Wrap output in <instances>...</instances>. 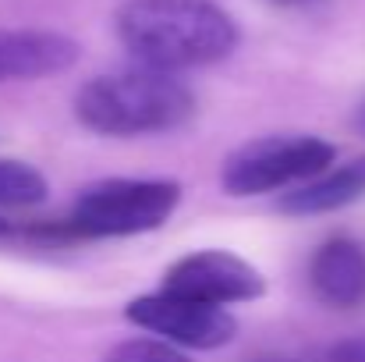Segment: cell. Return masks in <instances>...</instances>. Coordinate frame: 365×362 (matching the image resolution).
<instances>
[{"label": "cell", "mask_w": 365, "mask_h": 362, "mask_svg": "<svg viewBox=\"0 0 365 362\" xmlns=\"http://www.w3.org/2000/svg\"><path fill=\"white\" fill-rule=\"evenodd\" d=\"M124 316L149 338L178 345L185 352H217L238 338V320L227 309L206 306V302H195V298H185L163 288L153 295L131 298L124 306Z\"/></svg>", "instance_id": "obj_5"}, {"label": "cell", "mask_w": 365, "mask_h": 362, "mask_svg": "<svg viewBox=\"0 0 365 362\" xmlns=\"http://www.w3.org/2000/svg\"><path fill=\"white\" fill-rule=\"evenodd\" d=\"M114 25L138 64L174 75L227 61L242 39L238 21L213 0H124Z\"/></svg>", "instance_id": "obj_1"}, {"label": "cell", "mask_w": 365, "mask_h": 362, "mask_svg": "<svg viewBox=\"0 0 365 362\" xmlns=\"http://www.w3.org/2000/svg\"><path fill=\"white\" fill-rule=\"evenodd\" d=\"M252 362H291L287 356H259V359H252Z\"/></svg>", "instance_id": "obj_14"}, {"label": "cell", "mask_w": 365, "mask_h": 362, "mask_svg": "<svg viewBox=\"0 0 365 362\" xmlns=\"http://www.w3.org/2000/svg\"><path fill=\"white\" fill-rule=\"evenodd\" d=\"M334 156L337 149L319 135H266L245 142L227 156L220 181L227 196L238 199L266 196V192L284 196L287 188H298L319 178L323 171H330Z\"/></svg>", "instance_id": "obj_4"}, {"label": "cell", "mask_w": 365, "mask_h": 362, "mask_svg": "<svg viewBox=\"0 0 365 362\" xmlns=\"http://www.w3.org/2000/svg\"><path fill=\"white\" fill-rule=\"evenodd\" d=\"M309 288L330 309L365 306V248L355 238H327L309 256Z\"/></svg>", "instance_id": "obj_8"}, {"label": "cell", "mask_w": 365, "mask_h": 362, "mask_svg": "<svg viewBox=\"0 0 365 362\" xmlns=\"http://www.w3.org/2000/svg\"><path fill=\"white\" fill-rule=\"evenodd\" d=\"M365 196V156H355L341 167L323 171L319 178L287 188L277 203L280 213L287 217H319V213H334L344 210L351 203H359Z\"/></svg>", "instance_id": "obj_9"}, {"label": "cell", "mask_w": 365, "mask_h": 362, "mask_svg": "<svg viewBox=\"0 0 365 362\" xmlns=\"http://www.w3.org/2000/svg\"><path fill=\"white\" fill-rule=\"evenodd\" d=\"M359 121H362V128H365V107H362V114H359Z\"/></svg>", "instance_id": "obj_16"}, {"label": "cell", "mask_w": 365, "mask_h": 362, "mask_svg": "<svg viewBox=\"0 0 365 362\" xmlns=\"http://www.w3.org/2000/svg\"><path fill=\"white\" fill-rule=\"evenodd\" d=\"M163 291L206 302V306H242L266 295V277L235 252L224 248H199L181 256L163 273Z\"/></svg>", "instance_id": "obj_6"}, {"label": "cell", "mask_w": 365, "mask_h": 362, "mask_svg": "<svg viewBox=\"0 0 365 362\" xmlns=\"http://www.w3.org/2000/svg\"><path fill=\"white\" fill-rule=\"evenodd\" d=\"M46 192H50V185L32 164L0 160V206H7V210L39 206L46 199Z\"/></svg>", "instance_id": "obj_10"}, {"label": "cell", "mask_w": 365, "mask_h": 362, "mask_svg": "<svg viewBox=\"0 0 365 362\" xmlns=\"http://www.w3.org/2000/svg\"><path fill=\"white\" fill-rule=\"evenodd\" d=\"M103 362H192L185 356V348L167 345L160 338H131L110 348V356Z\"/></svg>", "instance_id": "obj_11"}, {"label": "cell", "mask_w": 365, "mask_h": 362, "mask_svg": "<svg viewBox=\"0 0 365 362\" xmlns=\"http://www.w3.org/2000/svg\"><path fill=\"white\" fill-rule=\"evenodd\" d=\"M319 362H365V334H359V338H344V341L330 345Z\"/></svg>", "instance_id": "obj_12"}, {"label": "cell", "mask_w": 365, "mask_h": 362, "mask_svg": "<svg viewBox=\"0 0 365 362\" xmlns=\"http://www.w3.org/2000/svg\"><path fill=\"white\" fill-rule=\"evenodd\" d=\"M78 61V43L50 29H0V82L50 79Z\"/></svg>", "instance_id": "obj_7"}, {"label": "cell", "mask_w": 365, "mask_h": 362, "mask_svg": "<svg viewBox=\"0 0 365 362\" xmlns=\"http://www.w3.org/2000/svg\"><path fill=\"white\" fill-rule=\"evenodd\" d=\"M266 4H273V7H287V11H298V7H316V4H323V0H266Z\"/></svg>", "instance_id": "obj_13"}, {"label": "cell", "mask_w": 365, "mask_h": 362, "mask_svg": "<svg viewBox=\"0 0 365 362\" xmlns=\"http://www.w3.org/2000/svg\"><path fill=\"white\" fill-rule=\"evenodd\" d=\"M181 203V185L167 178H107L89 185L64 221L75 238H131L156 231Z\"/></svg>", "instance_id": "obj_3"}, {"label": "cell", "mask_w": 365, "mask_h": 362, "mask_svg": "<svg viewBox=\"0 0 365 362\" xmlns=\"http://www.w3.org/2000/svg\"><path fill=\"white\" fill-rule=\"evenodd\" d=\"M75 118L107 139L160 135L195 118V93L174 71L135 64L86 82L75 96Z\"/></svg>", "instance_id": "obj_2"}, {"label": "cell", "mask_w": 365, "mask_h": 362, "mask_svg": "<svg viewBox=\"0 0 365 362\" xmlns=\"http://www.w3.org/2000/svg\"><path fill=\"white\" fill-rule=\"evenodd\" d=\"M7 231H11V228H7V221L0 217V235H7Z\"/></svg>", "instance_id": "obj_15"}]
</instances>
